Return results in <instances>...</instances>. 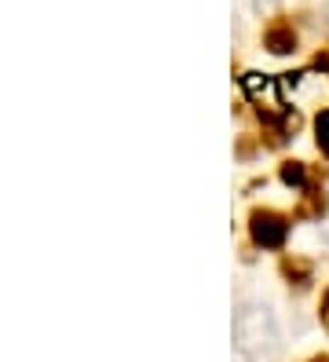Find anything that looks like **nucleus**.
<instances>
[{
	"label": "nucleus",
	"instance_id": "nucleus-8",
	"mask_svg": "<svg viewBox=\"0 0 329 362\" xmlns=\"http://www.w3.org/2000/svg\"><path fill=\"white\" fill-rule=\"evenodd\" d=\"M311 362H329V355H318V358H311Z\"/></svg>",
	"mask_w": 329,
	"mask_h": 362
},
{
	"label": "nucleus",
	"instance_id": "nucleus-7",
	"mask_svg": "<svg viewBox=\"0 0 329 362\" xmlns=\"http://www.w3.org/2000/svg\"><path fill=\"white\" fill-rule=\"evenodd\" d=\"M322 326L329 329V289H325V296H322Z\"/></svg>",
	"mask_w": 329,
	"mask_h": 362
},
{
	"label": "nucleus",
	"instance_id": "nucleus-2",
	"mask_svg": "<svg viewBox=\"0 0 329 362\" xmlns=\"http://www.w3.org/2000/svg\"><path fill=\"white\" fill-rule=\"evenodd\" d=\"M263 45H267V52H275V55H289L296 48V33H293L289 23H275V26H267V33H263Z\"/></svg>",
	"mask_w": 329,
	"mask_h": 362
},
{
	"label": "nucleus",
	"instance_id": "nucleus-1",
	"mask_svg": "<svg viewBox=\"0 0 329 362\" xmlns=\"http://www.w3.org/2000/svg\"><path fill=\"white\" fill-rule=\"evenodd\" d=\"M249 227H253V242L263 249H282L285 234H289V220L282 212H271V209H256Z\"/></svg>",
	"mask_w": 329,
	"mask_h": 362
},
{
	"label": "nucleus",
	"instance_id": "nucleus-5",
	"mask_svg": "<svg viewBox=\"0 0 329 362\" xmlns=\"http://www.w3.org/2000/svg\"><path fill=\"white\" fill-rule=\"evenodd\" d=\"M325 212V194H318V190H311V198H307L300 205V216H322Z\"/></svg>",
	"mask_w": 329,
	"mask_h": 362
},
{
	"label": "nucleus",
	"instance_id": "nucleus-4",
	"mask_svg": "<svg viewBox=\"0 0 329 362\" xmlns=\"http://www.w3.org/2000/svg\"><path fill=\"white\" fill-rule=\"evenodd\" d=\"M315 139H318V151L329 158V110H322L315 117Z\"/></svg>",
	"mask_w": 329,
	"mask_h": 362
},
{
	"label": "nucleus",
	"instance_id": "nucleus-6",
	"mask_svg": "<svg viewBox=\"0 0 329 362\" xmlns=\"http://www.w3.org/2000/svg\"><path fill=\"white\" fill-rule=\"evenodd\" d=\"M282 271L289 274V279H293V274H300V279H307V264H304V260H285V264H282Z\"/></svg>",
	"mask_w": 329,
	"mask_h": 362
},
{
	"label": "nucleus",
	"instance_id": "nucleus-3",
	"mask_svg": "<svg viewBox=\"0 0 329 362\" xmlns=\"http://www.w3.org/2000/svg\"><path fill=\"white\" fill-rule=\"evenodd\" d=\"M304 180H307V168H304L300 161H285V165H282V183L304 187Z\"/></svg>",
	"mask_w": 329,
	"mask_h": 362
}]
</instances>
